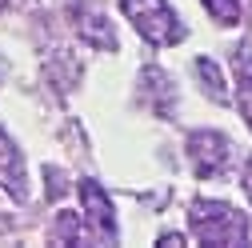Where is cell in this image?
I'll list each match as a JSON object with an SVG mask.
<instances>
[{
	"mask_svg": "<svg viewBox=\"0 0 252 248\" xmlns=\"http://www.w3.org/2000/svg\"><path fill=\"white\" fill-rule=\"evenodd\" d=\"M192 232L204 244H244L248 240V220L232 208V204H216V200H196L192 212Z\"/></svg>",
	"mask_w": 252,
	"mask_h": 248,
	"instance_id": "6da1fadb",
	"label": "cell"
},
{
	"mask_svg": "<svg viewBox=\"0 0 252 248\" xmlns=\"http://www.w3.org/2000/svg\"><path fill=\"white\" fill-rule=\"evenodd\" d=\"M124 16L136 24V32L148 40V44H176L184 36V28L176 20V12L168 8V0H120Z\"/></svg>",
	"mask_w": 252,
	"mask_h": 248,
	"instance_id": "7a4b0ae2",
	"label": "cell"
},
{
	"mask_svg": "<svg viewBox=\"0 0 252 248\" xmlns=\"http://www.w3.org/2000/svg\"><path fill=\"white\" fill-rule=\"evenodd\" d=\"M188 156H192L196 176L212 180V176L224 172V164L232 156V144H228V136H220V132H196V136H188Z\"/></svg>",
	"mask_w": 252,
	"mask_h": 248,
	"instance_id": "3957f363",
	"label": "cell"
},
{
	"mask_svg": "<svg viewBox=\"0 0 252 248\" xmlns=\"http://www.w3.org/2000/svg\"><path fill=\"white\" fill-rule=\"evenodd\" d=\"M80 196H84V220H88L92 236H96V240H112L116 236V216H112L108 196L100 192V184L96 180H84L80 184Z\"/></svg>",
	"mask_w": 252,
	"mask_h": 248,
	"instance_id": "277c9868",
	"label": "cell"
},
{
	"mask_svg": "<svg viewBox=\"0 0 252 248\" xmlns=\"http://www.w3.org/2000/svg\"><path fill=\"white\" fill-rule=\"evenodd\" d=\"M0 188H8L16 200H24V164H20L16 144L4 132H0Z\"/></svg>",
	"mask_w": 252,
	"mask_h": 248,
	"instance_id": "5b68a950",
	"label": "cell"
},
{
	"mask_svg": "<svg viewBox=\"0 0 252 248\" xmlns=\"http://www.w3.org/2000/svg\"><path fill=\"white\" fill-rule=\"evenodd\" d=\"M76 32L92 44V48H116V36H112V28H108V20L104 16H96V12H76Z\"/></svg>",
	"mask_w": 252,
	"mask_h": 248,
	"instance_id": "8992f818",
	"label": "cell"
},
{
	"mask_svg": "<svg viewBox=\"0 0 252 248\" xmlns=\"http://www.w3.org/2000/svg\"><path fill=\"white\" fill-rule=\"evenodd\" d=\"M236 104L252 128V48H240V56H236Z\"/></svg>",
	"mask_w": 252,
	"mask_h": 248,
	"instance_id": "52a82bcc",
	"label": "cell"
},
{
	"mask_svg": "<svg viewBox=\"0 0 252 248\" xmlns=\"http://www.w3.org/2000/svg\"><path fill=\"white\" fill-rule=\"evenodd\" d=\"M196 76H200V84H204V92L216 100V104H224L228 100V88H224V76H220V68L212 64L208 56H200L196 60Z\"/></svg>",
	"mask_w": 252,
	"mask_h": 248,
	"instance_id": "ba28073f",
	"label": "cell"
},
{
	"mask_svg": "<svg viewBox=\"0 0 252 248\" xmlns=\"http://www.w3.org/2000/svg\"><path fill=\"white\" fill-rule=\"evenodd\" d=\"M204 8L212 12L216 24H240V0H204Z\"/></svg>",
	"mask_w": 252,
	"mask_h": 248,
	"instance_id": "9c48e42d",
	"label": "cell"
},
{
	"mask_svg": "<svg viewBox=\"0 0 252 248\" xmlns=\"http://www.w3.org/2000/svg\"><path fill=\"white\" fill-rule=\"evenodd\" d=\"M244 192H248V200H252V160H248V168H244Z\"/></svg>",
	"mask_w": 252,
	"mask_h": 248,
	"instance_id": "30bf717a",
	"label": "cell"
},
{
	"mask_svg": "<svg viewBox=\"0 0 252 248\" xmlns=\"http://www.w3.org/2000/svg\"><path fill=\"white\" fill-rule=\"evenodd\" d=\"M0 8H4V0H0Z\"/></svg>",
	"mask_w": 252,
	"mask_h": 248,
	"instance_id": "8fae6325",
	"label": "cell"
}]
</instances>
